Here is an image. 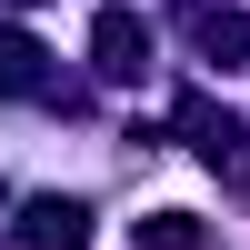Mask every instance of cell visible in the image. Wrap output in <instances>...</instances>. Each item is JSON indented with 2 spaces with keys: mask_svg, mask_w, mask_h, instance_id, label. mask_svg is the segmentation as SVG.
I'll list each match as a JSON object with an SVG mask.
<instances>
[{
  "mask_svg": "<svg viewBox=\"0 0 250 250\" xmlns=\"http://www.w3.org/2000/svg\"><path fill=\"white\" fill-rule=\"evenodd\" d=\"M20 250H90V210H80V200H60V190L20 200Z\"/></svg>",
  "mask_w": 250,
  "mask_h": 250,
  "instance_id": "1",
  "label": "cell"
},
{
  "mask_svg": "<svg viewBox=\"0 0 250 250\" xmlns=\"http://www.w3.org/2000/svg\"><path fill=\"white\" fill-rule=\"evenodd\" d=\"M190 140H200V160H210V170H230V190H250V150H240V120H220L210 100H190Z\"/></svg>",
  "mask_w": 250,
  "mask_h": 250,
  "instance_id": "2",
  "label": "cell"
},
{
  "mask_svg": "<svg viewBox=\"0 0 250 250\" xmlns=\"http://www.w3.org/2000/svg\"><path fill=\"white\" fill-rule=\"evenodd\" d=\"M90 50H100V70H110V80H130L140 60H150V30H140L130 10H100V30H90Z\"/></svg>",
  "mask_w": 250,
  "mask_h": 250,
  "instance_id": "3",
  "label": "cell"
},
{
  "mask_svg": "<svg viewBox=\"0 0 250 250\" xmlns=\"http://www.w3.org/2000/svg\"><path fill=\"white\" fill-rule=\"evenodd\" d=\"M0 90H40V40L0 30Z\"/></svg>",
  "mask_w": 250,
  "mask_h": 250,
  "instance_id": "4",
  "label": "cell"
},
{
  "mask_svg": "<svg viewBox=\"0 0 250 250\" xmlns=\"http://www.w3.org/2000/svg\"><path fill=\"white\" fill-rule=\"evenodd\" d=\"M140 250H200V230L180 210H160V220H140Z\"/></svg>",
  "mask_w": 250,
  "mask_h": 250,
  "instance_id": "5",
  "label": "cell"
}]
</instances>
